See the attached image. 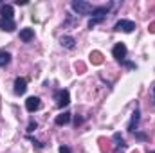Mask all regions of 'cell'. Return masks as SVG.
<instances>
[{
  "label": "cell",
  "mask_w": 155,
  "mask_h": 153,
  "mask_svg": "<svg viewBox=\"0 0 155 153\" xmlns=\"http://www.w3.org/2000/svg\"><path fill=\"white\" fill-rule=\"evenodd\" d=\"M54 101H56V106H58V108L67 106V105L71 103V94H69V90H58V92L54 94Z\"/></svg>",
  "instance_id": "cell-3"
},
{
  "label": "cell",
  "mask_w": 155,
  "mask_h": 153,
  "mask_svg": "<svg viewBox=\"0 0 155 153\" xmlns=\"http://www.w3.org/2000/svg\"><path fill=\"white\" fill-rule=\"evenodd\" d=\"M153 96H155V86H153Z\"/></svg>",
  "instance_id": "cell-21"
},
{
  "label": "cell",
  "mask_w": 155,
  "mask_h": 153,
  "mask_svg": "<svg viewBox=\"0 0 155 153\" xmlns=\"http://www.w3.org/2000/svg\"><path fill=\"white\" fill-rule=\"evenodd\" d=\"M0 29H2V31H7V33H11V31H15V29H16V24H15V20L0 18Z\"/></svg>",
  "instance_id": "cell-9"
},
{
  "label": "cell",
  "mask_w": 155,
  "mask_h": 153,
  "mask_svg": "<svg viewBox=\"0 0 155 153\" xmlns=\"http://www.w3.org/2000/svg\"><path fill=\"white\" fill-rule=\"evenodd\" d=\"M112 54H114V58L119 63H123L124 58H126V45L124 43H116V47L112 49Z\"/></svg>",
  "instance_id": "cell-5"
},
{
  "label": "cell",
  "mask_w": 155,
  "mask_h": 153,
  "mask_svg": "<svg viewBox=\"0 0 155 153\" xmlns=\"http://www.w3.org/2000/svg\"><path fill=\"white\" fill-rule=\"evenodd\" d=\"M35 130H36V122L31 121V122H29V132H35Z\"/></svg>",
  "instance_id": "cell-19"
},
{
  "label": "cell",
  "mask_w": 155,
  "mask_h": 153,
  "mask_svg": "<svg viewBox=\"0 0 155 153\" xmlns=\"http://www.w3.org/2000/svg\"><path fill=\"white\" fill-rule=\"evenodd\" d=\"M110 7H112L110 4H108V5H101V7H94V11H92V18L88 20V27L92 29V27H96L97 24H101V22L107 18Z\"/></svg>",
  "instance_id": "cell-1"
},
{
  "label": "cell",
  "mask_w": 155,
  "mask_h": 153,
  "mask_svg": "<svg viewBox=\"0 0 155 153\" xmlns=\"http://www.w3.org/2000/svg\"><path fill=\"white\" fill-rule=\"evenodd\" d=\"M9 61H11V54H9L7 50L0 49V67H2V69H5V67L9 65Z\"/></svg>",
  "instance_id": "cell-14"
},
{
  "label": "cell",
  "mask_w": 155,
  "mask_h": 153,
  "mask_svg": "<svg viewBox=\"0 0 155 153\" xmlns=\"http://www.w3.org/2000/svg\"><path fill=\"white\" fill-rule=\"evenodd\" d=\"M60 153H71V148L69 146H60Z\"/></svg>",
  "instance_id": "cell-18"
},
{
  "label": "cell",
  "mask_w": 155,
  "mask_h": 153,
  "mask_svg": "<svg viewBox=\"0 0 155 153\" xmlns=\"http://www.w3.org/2000/svg\"><path fill=\"white\" fill-rule=\"evenodd\" d=\"M60 43H61V47H65V49H69V50H72V49L76 47V40L72 38V36H61Z\"/></svg>",
  "instance_id": "cell-12"
},
{
  "label": "cell",
  "mask_w": 155,
  "mask_h": 153,
  "mask_svg": "<svg viewBox=\"0 0 155 153\" xmlns=\"http://www.w3.org/2000/svg\"><path fill=\"white\" fill-rule=\"evenodd\" d=\"M90 60H92L94 63H101V54H99V52H92V54H90Z\"/></svg>",
  "instance_id": "cell-16"
},
{
  "label": "cell",
  "mask_w": 155,
  "mask_h": 153,
  "mask_svg": "<svg viewBox=\"0 0 155 153\" xmlns=\"http://www.w3.org/2000/svg\"><path fill=\"white\" fill-rule=\"evenodd\" d=\"M134 153H137V151H134Z\"/></svg>",
  "instance_id": "cell-23"
},
{
  "label": "cell",
  "mask_w": 155,
  "mask_h": 153,
  "mask_svg": "<svg viewBox=\"0 0 155 153\" xmlns=\"http://www.w3.org/2000/svg\"><path fill=\"white\" fill-rule=\"evenodd\" d=\"M135 139H139V141H146L148 137H146L144 133H137V132H135Z\"/></svg>",
  "instance_id": "cell-17"
},
{
  "label": "cell",
  "mask_w": 155,
  "mask_h": 153,
  "mask_svg": "<svg viewBox=\"0 0 155 153\" xmlns=\"http://www.w3.org/2000/svg\"><path fill=\"white\" fill-rule=\"evenodd\" d=\"M69 121H71V114L69 112H63V114H60L56 119H54V122L58 124V126H63V124H69Z\"/></svg>",
  "instance_id": "cell-15"
},
{
  "label": "cell",
  "mask_w": 155,
  "mask_h": 153,
  "mask_svg": "<svg viewBox=\"0 0 155 153\" xmlns=\"http://www.w3.org/2000/svg\"><path fill=\"white\" fill-rule=\"evenodd\" d=\"M139 121H141V112H139V108H135V110H134V114H132L130 122H128V132H137Z\"/></svg>",
  "instance_id": "cell-8"
},
{
  "label": "cell",
  "mask_w": 155,
  "mask_h": 153,
  "mask_svg": "<svg viewBox=\"0 0 155 153\" xmlns=\"http://www.w3.org/2000/svg\"><path fill=\"white\" fill-rule=\"evenodd\" d=\"M114 146H116V151L114 153H123V150L126 148V144H124V139L121 137V133H114Z\"/></svg>",
  "instance_id": "cell-10"
},
{
  "label": "cell",
  "mask_w": 155,
  "mask_h": 153,
  "mask_svg": "<svg viewBox=\"0 0 155 153\" xmlns=\"http://www.w3.org/2000/svg\"><path fill=\"white\" fill-rule=\"evenodd\" d=\"M25 90H27V79L25 77H16L15 79V94L22 96V94H25Z\"/></svg>",
  "instance_id": "cell-6"
},
{
  "label": "cell",
  "mask_w": 155,
  "mask_h": 153,
  "mask_svg": "<svg viewBox=\"0 0 155 153\" xmlns=\"http://www.w3.org/2000/svg\"><path fill=\"white\" fill-rule=\"evenodd\" d=\"M81 122H83V119H81V117H78V115H76V121H74V124L78 126V124H81Z\"/></svg>",
  "instance_id": "cell-20"
},
{
  "label": "cell",
  "mask_w": 155,
  "mask_h": 153,
  "mask_svg": "<svg viewBox=\"0 0 155 153\" xmlns=\"http://www.w3.org/2000/svg\"><path fill=\"white\" fill-rule=\"evenodd\" d=\"M35 38V29H29V27H25V29H22L20 31V40L22 41H31V40Z\"/></svg>",
  "instance_id": "cell-11"
},
{
  "label": "cell",
  "mask_w": 155,
  "mask_h": 153,
  "mask_svg": "<svg viewBox=\"0 0 155 153\" xmlns=\"http://www.w3.org/2000/svg\"><path fill=\"white\" fill-rule=\"evenodd\" d=\"M148 153H155V151H148Z\"/></svg>",
  "instance_id": "cell-22"
},
{
  "label": "cell",
  "mask_w": 155,
  "mask_h": 153,
  "mask_svg": "<svg viewBox=\"0 0 155 153\" xmlns=\"http://www.w3.org/2000/svg\"><path fill=\"white\" fill-rule=\"evenodd\" d=\"M40 106H41V101H40V97H36V96H33V97H29L27 101H25V108H27V112H36V110H40Z\"/></svg>",
  "instance_id": "cell-7"
},
{
  "label": "cell",
  "mask_w": 155,
  "mask_h": 153,
  "mask_svg": "<svg viewBox=\"0 0 155 153\" xmlns=\"http://www.w3.org/2000/svg\"><path fill=\"white\" fill-rule=\"evenodd\" d=\"M0 15H2V18L13 20V5H9V4H4V5L0 7Z\"/></svg>",
  "instance_id": "cell-13"
},
{
  "label": "cell",
  "mask_w": 155,
  "mask_h": 153,
  "mask_svg": "<svg viewBox=\"0 0 155 153\" xmlns=\"http://www.w3.org/2000/svg\"><path fill=\"white\" fill-rule=\"evenodd\" d=\"M114 31L132 33V31H135V22H132V20H119L116 25H114Z\"/></svg>",
  "instance_id": "cell-4"
},
{
  "label": "cell",
  "mask_w": 155,
  "mask_h": 153,
  "mask_svg": "<svg viewBox=\"0 0 155 153\" xmlns=\"http://www.w3.org/2000/svg\"><path fill=\"white\" fill-rule=\"evenodd\" d=\"M71 5L78 15H92V11H94V7L88 2H83V0H74Z\"/></svg>",
  "instance_id": "cell-2"
}]
</instances>
